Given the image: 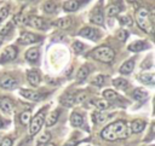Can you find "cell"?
<instances>
[{
	"mask_svg": "<svg viewBox=\"0 0 155 146\" xmlns=\"http://www.w3.org/2000/svg\"><path fill=\"white\" fill-rule=\"evenodd\" d=\"M140 81L142 82H144V83H148V84H153L154 83V74H150V72H148V74H142L140 75Z\"/></svg>",
	"mask_w": 155,
	"mask_h": 146,
	"instance_id": "cell-26",
	"label": "cell"
},
{
	"mask_svg": "<svg viewBox=\"0 0 155 146\" xmlns=\"http://www.w3.org/2000/svg\"><path fill=\"white\" fill-rule=\"evenodd\" d=\"M145 42L144 41H136V42H132L130 46H128V49L130 51H133V52H139L142 49L145 48Z\"/></svg>",
	"mask_w": 155,
	"mask_h": 146,
	"instance_id": "cell-23",
	"label": "cell"
},
{
	"mask_svg": "<svg viewBox=\"0 0 155 146\" xmlns=\"http://www.w3.org/2000/svg\"><path fill=\"white\" fill-rule=\"evenodd\" d=\"M133 68H134V60H133V59H130V60L125 62V63L121 65L120 72H121V74H130V72L133 70Z\"/></svg>",
	"mask_w": 155,
	"mask_h": 146,
	"instance_id": "cell-17",
	"label": "cell"
},
{
	"mask_svg": "<svg viewBox=\"0 0 155 146\" xmlns=\"http://www.w3.org/2000/svg\"><path fill=\"white\" fill-rule=\"evenodd\" d=\"M44 11L47 13H53L56 11V4L53 1H46L44 4Z\"/></svg>",
	"mask_w": 155,
	"mask_h": 146,
	"instance_id": "cell-29",
	"label": "cell"
},
{
	"mask_svg": "<svg viewBox=\"0 0 155 146\" xmlns=\"http://www.w3.org/2000/svg\"><path fill=\"white\" fill-rule=\"evenodd\" d=\"M21 94L24 98H27L29 100H33V101H38V100H41L44 98V94L34 92V90H29V89H21Z\"/></svg>",
	"mask_w": 155,
	"mask_h": 146,
	"instance_id": "cell-10",
	"label": "cell"
},
{
	"mask_svg": "<svg viewBox=\"0 0 155 146\" xmlns=\"http://www.w3.org/2000/svg\"><path fill=\"white\" fill-rule=\"evenodd\" d=\"M0 146H12V139H10V138L2 139V141L0 142Z\"/></svg>",
	"mask_w": 155,
	"mask_h": 146,
	"instance_id": "cell-42",
	"label": "cell"
},
{
	"mask_svg": "<svg viewBox=\"0 0 155 146\" xmlns=\"http://www.w3.org/2000/svg\"><path fill=\"white\" fill-rule=\"evenodd\" d=\"M153 18L154 16L147 10V8H139L136 12V21L140 29L151 33L153 31Z\"/></svg>",
	"mask_w": 155,
	"mask_h": 146,
	"instance_id": "cell-2",
	"label": "cell"
},
{
	"mask_svg": "<svg viewBox=\"0 0 155 146\" xmlns=\"http://www.w3.org/2000/svg\"><path fill=\"white\" fill-rule=\"evenodd\" d=\"M113 84H114L116 88H119V89H124V88H126V87L128 86V82H127L125 78H115V80L113 81Z\"/></svg>",
	"mask_w": 155,
	"mask_h": 146,
	"instance_id": "cell-27",
	"label": "cell"
},
{
	"mask_svg": "<svg viewBox=\"0 0 155 146\" xmlns=\"http://www.w3.org/2000/svg\"><path fill=\"white\" fill-rule=\"evenodd\" d=\"M144 127H145V123L142 119H136L131 123V132L132 133H139L144 129Z\"/></svg>",
	"mask_w": 155,
	"mask_h": 146,
	"instance_id": "cell-19",
	"label": "cell"
},
{
	"mask_svg": "<svg viewBox=\"0 0 155 146\" xmlns=\"http://www.w3.org/2000/svg\"><path fill=\"white\" fill-rule=\"evenodd\" d=\"M25 24H30L31 27L38 28V29H41V30H45V29L48 28V23L44 18H40V17H29L27 19V23Z\"/></svg>",
	"mask_w": 155,
	"mask_h": 146,
	"instance_id": "cell-7",
	"label": "cell"
},
{
	"mask_svg": "<svg viewBox=\"0 0 155 146\" xmlns=\"http://www.w3.org/2000/svg\"><path fill=\"white\" fill-rule=\"evenodd\" d=\"M114 112H110V113H105V112H96L93 115V121L94 122H98V123H102V122H105L108 119H110L111 117H114Z\"/></svg>",
	"mask_w": 155,
	"mask_h": 146,
	"instance_id": "cell-14",
	"label": "cell"
},
{
	"mask_svg": "<svg viewBox=\"0 0 155 146\" xmlns=\"http://www.w3.org/2000/svg\"><path fill=\"white\" fill-rule=\"evenodd\" d=\"M128 134H130L128 124L122 119L108 124L101 133L102 138L108 141H115L117 139H126Z\"/></svg>",
	"mask_w": 155,
	"mask_h": 146,
	"instance_id": "cell-1",
	"label": "cell"
},
{
	"mask_svg": "<svg viewBox=\"0 0 155 146\" xmlns=\"http://www.w3.org/2000/svg\"><path fill=\"white\" fill-rule=\"evenodd\" d=\"M127 36H128V33H127L126 30H124V29H121V30H119V31L116 33V37H117L120 41H125V40L127 39Z\"/></svg>",
	"mask_w": 155,
	"mask_h": 146,
	"instance_id": "cell-37",
	"label": "cell"
},
{
	"mask_svg": "<svg viewBox=\"0 0 155 146\" xmlns=\"http://www.w3.org/2000/svg\"><path fill=\"white\" fill-rule=\"evenodd\" d=\"M79 35L80 36H84V37H87V39H91V40H96L98 37V31L94 30L93 28L85 27V28H82L79 31Z\"/></svg>",
	"mask_w": 155,
	"mask_h": 146,
	"instance_id": "cell-11",
	"label": "cell"
},
{
	"mask_svg": "<svg viewBox=\"0 0 155 146\" xmlns=\"http://www.w3.org/2000/svg\"><path fill=\"white\" fill-rule=\"evenodd\" d=\"M103 97L105 99H115V98H117V93L114 92L113 89H105L103 92Z\"/></svg>",
	"mask_w": 155,
	"mask_h": 146,
	"instance_id": "cell-32",
	"label": "cell"
},
{
	"mask_svg": "<svg viewBox=\"0 0 155 146\" xmlns=\"http://www.w3.org/2000/svg\"><path fill=\"white\" fill-rule=\"evenodd\" d=\"M120 23H121V25H131L132 19H131L130 16H121L120 17Z\"/></svg>",
	"mask_w": 155,
	"mask_h": 146,
	"instance_id": "cell-38",
	"label": "cell"
},
{
	"mask_svg": "<svg viewBox=\"0 0 155 146\" xmlns=\"http://www.w3.org/2000/svg\"><path fill=\"white\" fill-rule=\"evenodd\" d=\"M56 25L61 29H68L71 25V19L69 17H64V18H59L56 22Z\"/></svg>",
	"mask_w": 155,
	"mask_h": 146,
	"instance_id": "cell-22",
	"label": "cell"
},
{
	"mask_svg": "<svg viewBox=\"0 0 155 146\" xmlns=\"http://www.w3.org/2000/svg\"><path fill=\"white\" fill-rule=\"evenodd\" d=\"M80 6V2L78 0H68L63 4V8L68 12H73V11H76Z\"/></svg>",
	"mask_w": 155,
	"mask_h": 146,
	"instance_id": "cell-15",
	"label": "cell"
},
{
	"mask_svg": "<svg viewBox=\"0 0 155 146\" xmlns=\"http://www.w3.org/2000/svg\"><path fill=\"white\" fill-rule=\"evenodd\" d=\"M19 119H21V123L22 124H28L30 122V112L29 111H23L19 116Z\"/></svg>",
	"mask_w": 155,
	"mask_h": 146,
	"instance_id": "cell-30",
	"label": "cell"
},
{
	"mask_svg": "<svg viewBox=\"0 0 155 146\" xmlns=\"http://www.w3.org/2000/svg\"><path fill=\"white\" fill-rule=\"evenodd\" d=\"M94 105H96L98 109H101V110H105V109L109 107V103H108L107 100H97V101L94 103Z\"/></svg>",
	"mask_w": 155,
	"mask_h": 146,
	"instance_id": "cell-35",
	"label": "cell"
},
{
	"mask_svg": "<svg viewBox=\"0 0 155 146\" xmlns=\"http://www.w3.org/2000/svg\"><path fill=\"white\" fill-rule=\"evenodd\" d=\"M58 111H53V112H51L50 113V116H48V118H47V121H46V124H47V127H51V125H53L56 122H57V119H58Z\"/></svg>",
	"mask_w": 155,
	"mask_h": 146,
	"instance_id": "cell-28",
	"label": "cell"
},
{
	"mask_svg": "<svg viewBox=\"0 0 155 146\" xmlns=\"http://www.w3.org/2000/svg\"><path fill=\"white\" fill-rule=\"evenodd\" d=\"M65 146H74V145H73V144H67Z\"/></svg>",
	"mask_w": 155,
	"mask_h": 146,
	"instance_id": "cell-44",
	"label": "cell"
},
{
	"mask_svg": "<svg viewBox=\"0 0 155 146\" xmlns=\"http://www.w3.org/2000/svg\"><path fill=\"white\" fill-rule=\"evenodd\" d=\"M2 125H4V121H2V118L0 117V128H1Z\"/></svg>",
	"mask_w": 155,
	"mask_h": 146,
	"instance_id": "cell-43",
	"label": "cell"
},
{
	"mask_svg": "<svg viewBox=\"0 0 155 146\" xmlns=\"http://www.w3.org/2000/svg\"><path fill=\"white\" fill-rule=\"evenodd\" d=\"M70 122L75 127H81L84 124V117L79 112H73L71 116H70Z\"/></svg>",
	"mask_w": 155,
	"mask_h": 146,
	"instance_id": "cell-16",
	"label": "cell"
},
{
	"mask_svg": "<svg viewBox=\"0 0 155 146\" xmlns=\"http://www.w3.org/2000/svg\"><path fill=\"white\" fill-rule=\"evenodd\" d=\"M13 107H15V105H13V101L11 99H8V98H1L0 99V109L4 112L11 113L13 111Z\"/></svg>",
	"mask_w": 155,
	"mask_h": 146,
	"instance_id": "cell-12",
	"label": "cell"
},
{
	"mask_svg": "<svg viewBox=\"0 0 155 146\" xmlns=\"http://www.w3.org/2000/svg\"><path fill=\"white\" fill-rule=\"evenodd\" d=\"M91 57L103 63H110L115 57V52L109 46H99L91 52Z\"/></svg>",
	"mask_w": 155,
	"mask_h": 146,
	"instance_id": "cell-3",
	"label": "cell"
},
{
	"mask_svg": "<svg viewBox=\"0 0 155 146\" xmlns=\"http://www.w3.org/2000/svg\"><path fill=\"white\" fill-rule=\"evenodd\" d=\"M17 86V81L11 75H2L0 77V87L5 89H12Z\"/></svg>",
	"mask_w": 155,
	"mask_h": 146,
	"instance_id": "cell-9",
	"label": "cell"
},
{
	"mask_svg": "<svg viewBox=\"0 0 155 146\" xmlns=\"http://www.w3.org/2000/svg\"><path fill=\"white\" fill-rule=\"evenodd\" d=\"M133 97H134L136 100L143 101L144 99L148 98V92L144 90L143 88H137V89H134V92H133Z\"/></svg>",
	"mask_w": 155,
	"mask_h": 146,
	"instance_id": "cell-21",
	"label": "cell"
},
{
	"mask_svg": "<svg viewBox=\"0 0 155 146\" xmlns=\"http://www.w3.org/2000/svg\"><path fill=\"white\" fill-rule=\"evenodd\" d=\"M25 58L29 60V62H36L38 58H39V49L36 47L34 48H29L25 53Z\"/></svg>",
	"mask_w": 155,
	"mask_h": 146,
	"instance_id": "cell-20",
	"label": "cell"
},
{
	"mask_svg": "<svg viewBox=\"0 0 155 146\" xmlns=\"http://www.w3.org/2000/svg\"><path fill=\"white\" fill-rule=\"evenodd\" d=\"M1 42H2V39H1V36H0V45H1Z\"/></svg>",
	"mask_w": 155,
	"mask_h": 146,
	"instance_id": "cell-46",
	"label": "cell"
},
{
	"mask_svg": "<svg viewBox=\"0 0 155 146\" xmlns=\"http://www.w3.org/2000/svg\"><path fill=\"white\" fill-rule=\"evenodd\" d=\"M27 78H28V81H29V83L31 86L36 87L39 84V82H40V74L36 70H30L27 74Z\"/></svg>",
	"mask_w": 155,
	"mask_h": 146,
	"instance_id": "cell-13",
	"label": "cell"
},
{
	"mask_svg": "<svg viewBox=\"0 0 155 146\" xmlns=\"http://www.w3.org/2000/svg\"><path fill=\"white\" fill-rule=\"evenodd\" d=\"M86 99H87V94H86L85 92H79V93L74 97V100H75L76 103H84Z\"/></svg>",
	"mask_w": 155,
	"mask_h": 146,
	"instance_id": "cell-34",
	"label": "cell"
},
{
	"mask_svg": "<svg viewBox=\"0 0 155 146\" xmlns=\"http://www.w3.org/2000/svg\"><path fill=\"white\" fill-rule=\"evenodd\" d=\"M40 40V36L39 35H35L33 33H27V31H23L18 39V42L19 43H23V45H28V43H34V42H38Z\"/></svg>",
	"mask_w": 155,
	"mask_h": 146,
	"instance_id": "cell-8",
	"label": "cell"
},
{
	"mask_svg": "<svg viewBox=\"0 0 155 146\" xmlns=\"http://www.w3.org/2000/svg\"><path fill=\"white\" fill-rule=\"evenodd\" d=\"M73 49H74L75 53H80L84 49V43H81L80 41H75L73 43Z\"/></svg>",
	"mask_w": 155,
	"mask_h": 146,
	"instance_id": "cell-39",
	"label": "cell"
},
{
	"mask_svg": "<svg viewBox=\"0 0 155 146\" xmlns=\"http://www.w3.org/2000/svg\"><path fill=\"white\" fill-rule=\"evenodd\" d=\"M12 27H13V24L10 22V23H7L1 30H0V35H2V36H5V35H7L11 30H12Z\"/></svg>",
	"mask_w": 155,
	"mask_h": 146,
	"instance_id": "cell-36",
	"label": "cell"
},
{
	"mask_svg": "<svg viewBox=\"0 0 155 146\" xmlns=\"http://www.w3.org/2000/svg\"><path fill=\"white\" fill-rule=\"evenodd\" d=\"M88 72H90V68H88L87 65H84V66H81V68L79 69V71H78V76H76V78H78L79 81H82V80H85V78L87 77V75H88Z\"/></svg>",
	"mask_w": 155,
	"mask_h": 146,
	"instance_id": "cell-25",
	"label": "cell"
},
{
	"mask_svg": "<svg viewBox=\"0 0 155 146\" xmlns=\"http://www.w3.org/2000/svg\"><path fill=\"white\" fill-rule=\"evenodd\" d=\"M17 56V48L15 46H8L4 49V52L0 56V63H5V62H10L13 60Z\"/></svg>",
	"mask_w": 155,
	"mask_h": 146,
	"instance_id": "cell-5",
	"label": "cell"
},
{
	"mask_svg": "<svg viewBox=\"0 0 155 146\" xmlns=\"http://www.w3.org/2000/svg\"><path fill=\"white\" fill-rule=\"evenodd\" d=\"M27 19L28 18H25V16H23V14H18L15 17V21L17 23H27Z\"/></svg>",
	"mask_w": 155,
	"mask_h": 146,
	"instance_id": "cell-41",
	"label": "cell"
},
{
	"mask_svg": "<svg viewBox=\"0 0 155 146\" xmlns=\"http://www.w3.org/2000/svg\"><path fill=\"white\" fill-rule=\"evenodd\" d=\"M104 82H105V76H103V75H98L92 80V83L94 86H102Z\"/></svg>",
	"mask_w": 155,
	"mask_h": 146,
	"instance_id": "cell-33",
	"label": "cell"
},
{
	"mask_svg": "<svg viewBox=\"0 0 155 146\" xmlns=\"http://www.w3.org/2000/svg\"><path fill=\"white\" fill-rule=\"evenodd\" d=\"M46 146H54V145H53V144H47Z\"/></svg>",
	"mask_w": 155,
	"mask_h": 146,
	"instance_id": "cell-45",
	"label": "cell"
},
{
	"mask_svg": "<svg viewBox=\"0 0 155 146\" xmlns=\"http://www.w3.org/2000/svg\"><path fill=\"white\" fill-rule=\"evenodd\" d=\"M7 16H8V7L5 6V7H2V8L0 10V23H1Z\"/></svg>",
	"mask_w": 155,
	"mask_h": 146,
	"instance_id": "cell-40",
	"label": "cell"
},
{
	"mask_svg": "<svg viewBox=\"0 0 155 146\" xmlns=\"http://www.w3.org/2000/svg\"><path fill=\"white\" fill-rule=\"evenodd\" d=\"M59 101H61V104L63 105V106H67V107H69V106H71L74 103H75V100H74V95L73 94H64V95H62L61 97V99H59Z\"/></svg>",
	"mask_w": 155,
	"mask_h": 146,
	"instance_id": "cell-18",
	"label": "cell"
},
{
	"mask_svg": "<svg viewBox=\"0 0 155 146\" xmlns=\"http://www.w3.org/2000/svg\"><path fill=\"white\" fill-rule=\"evenodd\" d=\"M90 21H91L93 24L103 25V23H104V16H103L102 8H101L99 6L93 8V11H92L91 14H90Z\"/></svg>",
	"mask_w": 155,
	"mask_h": 146,
	"instance_id": "cell-6",
	"label": "cell"
},
{
	"mask_svg": "<svg viewBox=\"0 0 155 146\" xmlns=\"http://www.w3.org/2000/svg\"><path fill=\"white\" fill-rule=\"evenodd\" d=\"M50 139H51V134H50L48 132H44V133L39 136L38 142H36V146H44V145H46V144L50 141Z\"/></svg>",
	"mask_w": 155,
	"mask_h": 146,
	"instance_id": "cell-24",
	"label": "cell"
},
{
	"mask_svg": "<svg viewBox=\"0 0 155 146\" xmlns=\"http://www.w3.org/2000/svg\"><path fill=\"white\" fill-rule=\"evenodd\" d=\"M45 109H42L39 113H36L34 116V118L31 119L30 122V135H35L42 127V123H44V119H45Z\"/></svg>",
	"mask_w": 155,
	"mask_h": 146,
	"instance_id": "cell-4",
	"label": "cell"
},
{
	"mask_svg": "<svg viewBox=\"0 0 155 146\" xmlns=\"http://www.w3.org/2000/svg\"><path fill=\"white\" fill-rule=\"evenodd\" d=\"M119 12H120V8H119L117 6H115V5H110V6L108 7V10H107V14H108L109 17L116 16Z\"/></svg>",
	"mask_w": 155,
	"mask_h": 146,
	"instance_id": "cell-31",
	"label": "cell"
}]
</instances>
